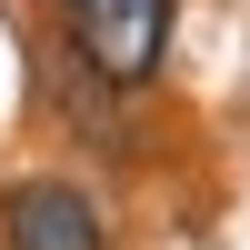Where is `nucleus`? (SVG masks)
Here are the masks:
<instances>
[{
  "label": "nucleus",
  "instance_id": "f257e3e1",
  "mask_svg": "<svg viewBox=\"0 0 250 250\" xmlns=\"http://www.w3.org/2000/svg\"><path fill=\"white\" fill-rule=\"evenodd\" d=\"M60 30H70L90 80L140 90L160 70V50H170V0H60Z\"/></svg>",
  "mask_w": 250,
  "mask_h": 250
},
{
  "label": "nucleus",
  "instance_id": "f03ea898",
  "mask_svg": "<svg viewBox=\"0 0 250 250\" xmlns=\"http://www.w3.org/2000/svg\"><path fill=\"white\" fill-rule=\"evenodd\" d=\"M0 250H110V220L70 180H20L0 190Z\"/></svg>",
  "mask_w": 250,
  "mask_h": 250
}]
</instances>
